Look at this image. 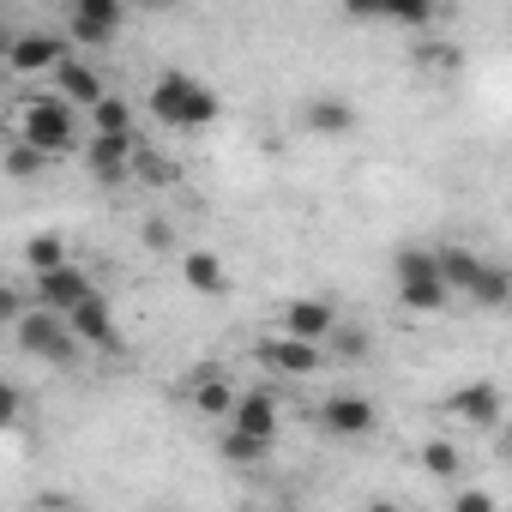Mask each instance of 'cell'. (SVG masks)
I'll use <instances>...</instances> for the list:
<instances>
[{"mask_svg": "<svg viewBox=\"0 0 512 512\" xmlns=\"http://www.w3.org/2000/svg\"><path fill=\"white\" fill-rule=\"evenodd\" d=\"M67 55H73V49H67V37H55V31H25V37H7V67H13L19 79L55 73Z\"/></svg>", "mask_w": 512, "mask_h": 512, "instance_id": "obj_10", "label": "cell"}, {"mask_svg": "<svg viewBox=\"0 0 512 512\" xmlns=\"http://www.w3.org/2000/svg\"><path fill=\"white\" fill-rule=\"evenodd\" d=\"M19 410H25V398H19V386L0 374V428H13L19 422Z\"/></svg>", "mask_w": 512, "mask_h": 512, "instance_id": "obj_29", "label": "cell"}, {"mask_svg": "<svg viewBox=\"0 0 512 512\" xmlns=\"http://www.w3.org/2000/svg\"><path fill=\"white\" fill-rule=\"evenodd\" d=\"M43 512H73V506H43Z\"/></svg>", "mask_w": 512, "mask_h": 512, "instance_id": "obj_34", "label": "cell"}, {"mask_svg": "<svg viewBox=\"0 0 512 512\" xmlns=\"http://www.w3.org/2000/svg\"><path fill=\"white\" fill-rule=\"evenodd\" d=\"M91 296H97V290H91V278H85L73 260L37 278V308H43V314H61V320H67V314H73L79 302H91Z\"/></svg>", "mask_w": 512, "mask_h": 512, "instance_id": "obj_13", "label": "cell"}, {"mask_svg": "<svg viewBox=\"0 0 512 512\" xmlns=\"http://www.w3.org/2000/svg\"><path fill=\"white\" fill-rule=\"evenodd\" d=\"M380 19L386 25H404V31H422L434 19V7H428V0H416V7H410V0H398V7H380Z\"/></svg>", "mask_w": 512, "mask_h": 512, "instance_id": "obj_26", "label": "cell"}, {"mask_svg": "<svg viewBox=\"0 0 512 512\" xmlns=\"http://www.w3.org/2000/svg\"><path fill=\"white\" fill-rule=\"evenodd\" d=\"M91 139H139L133 103H127V97H97V103H91Z\"/></svg>", "mask_w": 512, "mask_h": 512, "instance_id": "obj_19", "label": "cell"}, {"mask_svg": "<svg viewBox=\"0 0 512 512\" xmlns=\"http://www.w3.org/2000/svg\"><path fill=\"white\" fill-rule=\"evenodd\" d=\"M181 278H187L193 296H229V266L217 260V253H205V247H193L181 260Z\"/></svg>", "mask_w": 512, "mask_h": 512, "instance_id": "obj_18", "label": "cell"}, {"mask_svg": "<svg viewBox=\"0 0 512 512\" xmlns=\"http://www.w3.org/2000/svg\"><path fill=\"white\" fill-rule=\"evenodd\" d=\"M332 332H338V308H332L326 296H296V302H284V338L320 350Z\"/></svg>", "mask_w": 512, "mask_h": 512, "instance_id": "obj_11", "label": "cell"}, {"mask_svg": "<svg viewBox=\"0 0 512 512\" xmlns=\"http://www.w3.org/2000/svg\"><path fill=\"white\" fill-rule=\"evenodd\" d=\"M320 428H326L332 440H368V434L380 428V410H374V398H362V392H332V398L320 404Z\"/></svg>", "mask_w": 512, "mask_h": 512, "instance_id": "obj_8", "label": "cell"}, {"mask_svg": "<svg viewBox=\"0 0 512 512\" xmlns=\"http://www.w3.org/2000/svg\"><path fill=\"white\" fill-rule=\"evenodd\" d=\"M446 410L464 422V428H500V386L494 380H470L446 398Z\"/></svg>", "mask_w": 512, "mask_h": 512, "instance_id": "obj_15", "label": "cell"}, {"mask_svg": "<svg viewBox=\"0 0 512 512\" xmlns=\"http://www.w3.org/2000/svg\"><path fill=\"white\" fill-rule=\"evenodd\" d=\"M43 163H49V157H37L31 145H19V139L7 145V175H13V181H37V175H43Z\"/></svg>", "mask_w": 512, "mask_h": 512, "instance_id": "obj_25", "label": "cell"}, {"mask_svg": "<svg viewBox=\"0 0 512 512\" xmlns=\"http://www.w3.org/2000/svg\"><path fill=\"white\" fill-rule=\"evenodd\" d=\"M25 266H31V278H43V272L67 266V241H61L55 229H37V235L25 241Z\"/></svg>", "mask_w": 512, "mask_h": 512, "instance_id": "obj_21", "label": "cell"}, {"mask_svg": "<svg viewBox=\"0 0 512 512\" xmlns=\"http://www.w3.org/2000/svg\"><path fill=\"white\" fill-rule=\"evenodd\" d=\"M0 55H7V19H0Z\"/></svg>", "mask_w": 512, "mask_h": 512, "instance_id": "obj_33", "label": "cell"}, {"mask_svg": "<svg viewBox=\"0 0 512 512\" xmlns=\"http://www.w3.org/2000/svg\"><path fill=\"white\" fill-rule=\"evenodd\" d=\"M434 260H440L446 296H452V290H464V296H470V302H482V308H506V302H512V272H506V266H494V260H482L476 247H440Z\"/></svg>", "mask_w": 512, "mask_h": 512, "instance_id": "obj_2", "label": "cell"}, {"mask_svg": "<svg viewBox=\"0 0 512 512\" xmlns=\"http://www.w3.org/2000/svg\"><path fill=\"white\" fill-rule=\"evenodd\" d=\"M133 175H139V181H157V187H169V181H181V163L157 157V151L139 139V151H133Z\"/></svg>", "mask_w": 512, "mask_h": 512, "instance_id": "obj_24", "label": "cell"}, {"mask_svg": "<svg viewBox=\"0 0 512 512\" xmlns=\"http://www.w3.org/2000/svg\"><path fill=\"white\" fill-rule=\"evenodd\" d=\"M67 332H73V344L79 350H121V332H115V314L103 308V296H91V302H79L73 314H67Z\"/></svg>", "mask_w": 512, "mask_h": 512, "instance_id": "obj_14", "label": "cell"}, {"mask_svg": "<svg viewBox=\"0 0 512 512\" xmlns=\"http://www.w3.org/2000/svg\"><path fill=\"white\" fill-rule=\"evenodd\" d=\"M422 470L440 476V482H458V476H464V452H458L452 440H428V446H422Z\"/></svg>", "mask_w": 512, "mask_h": 512, "instance_id": "obj_22", "label": "cell"}, {"mask_svg": "<svg viewBox=\"0 0 512 512\" xmlns=\"http://www.w3.org/2000/svg\"><path fill=\"white\" fill-rule=\"evenodd\" d=\"M19 145H31L37 157L79 151V109L61 103V97H25V109H19Z\"/></svg>", "mask_w": 512, "mask_h": 512, "instance_id": "obj_3", "label": "cell"}, {"mask_svg": "<svg viewBox=\"0 0 512 512\" xmlns=\"http://www.w3.org/2000/svg\"><path fill=\"white\" fill-rule=\"evenodd\" d=\"M121 25H127V7H121V0H73V13H67V37H73L79 49L115 43Z\"/></svg>", "mask_w": 512, "mask_h": 512, "instance_id": "obj_7", "label": "cell"}, {"mask_svg": "<svg viewBox=\"0 0 512 512\" xmlns=\"http://www.w3.org/2000/svg\"><path fill=\"white\" fill-rule=\"evenodd\" d=\"M19 344H25V356H43V362H55V368L79 362V344H73L67 320H61V314H43V308H25V320H19Z\"/></svg>", "mask_w": 512, "mask_h": 512, "instance_id": "obj_6", "label": "cell"}, {"mask_svg": "<svg viewBox=\"0 0 512 512\" xmlns=\"http://www.w3.org/2000/svg\"><path fill=\"white\" fill-rule=\"evenodd\" d=\"M79 151H85V169L103 181V187H127L133 181V151H139V139H79Z\"/></svg>", "mask_w": 512, "mask_h": 512, "instance_id": "obj_12", "label": "cell"}, {"mask_svg": "<svg viewBox=\"0 0 512 512\" xmlns=\"http://www.w3.org/2000/svg\"><path fill=\"white\" fill-rule=\"evenodd\" d=\"M278 422H284L278 392H272V386H247V392H235V410H229L223 428H235V434H247V440H260V446H278Z\"/></svg>", "mask_w": 512, "mask_h": 512, "instance_id": "obj_5", "label": "cell"}, {"mask_svg": "<svg viewBox=\"0 0 512 512\" xmlns=\"http://www.w3.org/2000/svg\"><path fill=\"white\" fill-rule=\"evenodd\" d=\"M320 350H338V356H350V362H356V356H368V338H362L356 326H344V320H338V332H332Z\"/></svg>", "mask_w": 512, "mask_h": 512, "instance_id": "obj_27", "label": "cell"}, {"mask_svg": "<svg viewBox=\"0 0 512 512\" xmlns=\"http://www.w3.org/2000/svg\"><path fill=\"white\" fill-rule=\"evenodd\" d=\"M253 362H260L266 374H278V380H308V374H320V362H326V350H314V344H296V338H260L253 344Z\"/></svg>", "mask_w": 512, "mask_h": 512, "instance_id": "obj_9", "label": "cell"}, {"mask_svg": "<svg viewBox=\"0 0 512 512\" xmlns=\"http://www.w3.org/2000/svg\"><path fill=\"white\" fill-rule=\"evenodd\" d=\"M187 398H193V410H199V416L229 422V410H235V380H229L223 368H199V374H193V386H187Z\"/></svg>", "mask_w": 512, "mask_h": 512, "instance_id": "obj_16", "label": "cell"}, {"mask_svg": "<svg viewBox=\"0 0 512 512\" xmlns=\"http://www.w3.org/2000/svg\"><path fill=\"white\" fill-rule=\"evenodd\" d=\"M217 109H223L217 91H211L205 79L181 73V67H169V73L151 79V115H157L163 127H175V133H199V127H211Z\"/></svg>", "mask_w": 512, "mask_h": 512, "instance_id": "obj_1", "label": "cell"}, {"mask_svg": "<svg viewBox=\"0 0 512 512\" xmlns=\"http://www.w3.org/2000/svg\"><path fill=\"white\" fill-rule=\"evenodd\" d=\"M55 85H61V103H79V109H91L97 97H109L103 73H97L91 61H79V55H67V61L55 67Z\"/></svg>", "mask_w": 512, "mask_h": 512, "instance_id": "obj_17", "label": "cell"}, {"mask_svg": "<svg viewBox=\"0 0 512 512\" xmlns=\"http://www.w3.org/2000/svg\"><path fill=\"white\" fill-rule=\"evenodd\" d=\"M19 320H25V296L0 278V326H19Z\"/></svg>", "mask_w": 512, "mask_h": 512, "instance_id": "obj_30", "label": "cell"}, {"mask_svg": "<svg viewBox=\"0 0 512 512\" xmlns=\"http://www.w3.org/2000/svg\"><path fill=\"white\" fill-rule=\"evenodd\" d=\"M452 512H500V506H494V494H488V488H458Z\"/></svg>", "mask_w": 512, "mask_h": 512, "instance_id": "obj_31", "label": "cell"}, {"mask_svg": "<svg viewBox=\"0 0 512 512\" xmlns=\"http://www.w3.org/2000/svg\"><path fill=\"white\" fill-rule=\"evenodd\" d=\"M302 121H308V133H320V139H344V133L356 127V109H350L344 97H314Z\"/></svg>", "mask_w": 512, "mask_h": 512, "instance_id": "obj_20", "label": "cell"}, {"mask_svg": "<svg viewBox=\"0 0 512 512\" xmlns=\"http://www.w3.org/2000/svg\"><path fill=\"white\" fill-rule=\"evenodd\" d=\"M368 512H404V506H392V500H374V506H368Z\"/></svg>", "mask_w": 512, "mask_h": 512, "instance_id": "obj_32", "label": "cell"}, {"mask_svg": "<svg viewBox=\"0 0 512 512\" xmlns=\"http://www.w3.org/2000/svg\"><path fill=\"white\" fill-rule=\"evenodd\" d=\"M139 235H145V247H151V253H175V223H169V217H145V229H139Z\"/></svg>", "mask_w": 512, "mask_h": 512, "instance_id": "obj_28", "label": "cell"}, {"mask_svg": "<svg viewBox=\"0 0 512 512\" xmlns=\"http://www.w3.org/2000/svg\"><path fill=\"white\" fill-rule=\"evenodd\" d=\"M392 278H398V302H404V308H416V314L446 308V278H440L434 247H404L398 266H392Z\"/></svg>", "mask_w": 512, "mask_h": 512, "instance_id": "obj_4", "label": "cell"}, {"mask_svg": "<svg viewBox=\"0 0 512 512\" xmlns=\"http://www.w3.org/2000/svg\"><path fill=\"white\" fill-rule=\"evenodd\" d=\"M217 458H223V464H260V458H272V446H260V440L223 428V434H217Z\"/></svg>", "mask_w": 512, "mask_h": 512, "instance_id": "obj_23", "label": "cell"}]
</instances>
